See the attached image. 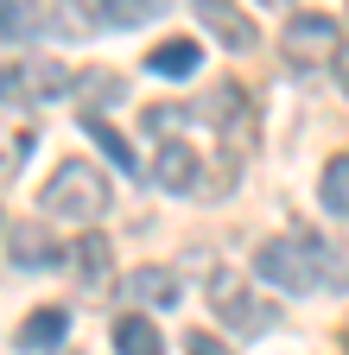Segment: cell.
<instances>
[{"label": "cell", "instance_id": "6da1fadb", "mask_svg": "<svg viewBox=\"0 0 349 355\" xmlns=\"http://www.w3.org/2000/svg\"><path fill=\"white\" fill-rule=\"evenodd\" d=\"M330 260H337V254H330L318 235L286 229V235H267V241L254 248V273L267 279V286H280V292H312V286L337 279Z\"/></svg>", "mask_w": 349, "mask_h": 355}, {"label": "cell", "instance_id": "7a4b0ae2", "mask_svg": "<svg viewBox=\"0 0 349 355\" xmlns=\"http://www.w3.org/2000/svg\"><path fill=\"white\" fill-rule=\"evenodd\" d=\"M108 203H114V191H108V178L90 159H64L45 178V191H38V209H45V216H64V222H96Z\"/></svg>", "mask_w": 349, "mask_h": 355}, {"label": "cell", "instance_id": "3957f363", "mask_svg": "<svg viewBox=\"0 0 349 355\" xmlns=\"http://www.w3.org/2000/svg\"><path fill=\"white\" fill-rule=\"evenodd\" d=\"M210 298H216V318H223L235 336H267V330L280 324V311H273V304H260V298L241 292L235 266H216V273H210Z\"/></svg>", "mask_w": 349, "mask_h": 355}, {"label": "cell", "instance_id": "277c9868", "mask_svg": "<svg viewBox=\"0 0 349 355\" xmlns=\"http://www.w3.org/2000/svg\"><path fill=\"white\" fill-rule=\"evenodd\" d=\"M280 51H286L292 70H318L324 58L343 51V26H337L330 13H298V19H286V32H280Z\"/></svg>", "mask_w": 349, "mask_h": 355}, {"label": "cell", "instance_id": "5b68a950", "mask_svg": "<svg viewBox=\"0 0 349 355\" xmlns=\"http://www.w3.org/2000/svg\"><path fill=\"white\" fill-rule=\"evenodd\" d=\"M216 133H223V153H241V146H254V102L241 96V83H216L210 89V102L197 108Z\"/></svg>", "mask_w": 349, "mask_h": 355}, {"label": "cell", "instance_id": "8992f818", "mask_svg": "<svg viewBox=\"0 0 349 355\" xmlns=\"http://www.w3.org/2000/svg\"><path fill=\"white\" fill-rule=\"evenodd\" d=\"M203 178H210V171H203V159H197L185 140H165V146L153 153V184H159V191H178V197H185V191H203Z\"/></svg>", "mask_w": 349, "mask_h": 355}, {"label": "cell", "instance_id": "52a82bcc", "mask_svg": "<svg viewBox=\"0 0 349 355\" xmlns=\"http://www.w3.org/2000/svg\"><path fill=\"white\" fill-rule=\"evenodd\" d=\"M7 254H13V266H26V273H38V266H58V260H64V248H58L51 229H45V216L13 222V229H7Z\"/></svg>", "mask_w": 349, "mask_h": 355}, {"label": "cell", "instance_id": "ba28073f", "mask_svg": "<svg viewBox=\"0 0 349 355\" xmlns=\"http://www.w3.org/2000/svg\"><path fill=\"white\" fill-rule=\"evenodd\" d=\"M197 26H210L216 38L229 44V51H254V44H260L254 19H248V13H235V7H223V0H197Z\"/></svg>", "mask_w": 349, "mask_h": 355}, {"label": "cell", "instance_id": "9c48e42d", "mask_svg": "<svg viewBox=\"0 0 349 355\" xmlns=\"http://www.w3.org/2000/svg\"><path fill=\"white\" fill-rule=\"evenodd\" d=\"M51 7H38V0H0V38L19 44V38H38V32H51Z\"/></svg>", "mask_w": 349, "mask_h": 355}, {"label": "cell", "instance_id": "30bf717a", "mask_svg": "<svg viewBox=\"0 0 349 355\" xmlns=\"http://www.w3.org/2000/svg\"><path fill=\"white\" fill-rule=\"evenodd\" d=\"M58 89H70V70L58 58H32L13 76V96H26V102H45V96H58Z\"/></svg>", "mask_w": 349, "mask_h": 355}, {"label": "cell", "instance_id": "8fae6325", "mask_svg": "<svg viewBox=\"0 0 349 355\" xmlns=\"http://www.w3.org/2000/svg\"><path fill=\"white\" fill-rule=\"evenodd\" d=\"M64 336H70V311H64V304H45V311H32V318L19 324V349H26V355L58 349Z\"/></svg>", "mask_w": 349, "mask_h": 355}, {"label": "cell", "instance_id": "7c38bea8", "mask_svg": "<svg viewBox=\"0 0 349 355\" xmlns=\"http://www.w3.org/2000/svg\"><path fill=\"white\" fill-rule=\"evenodd\" d=\"M121 298L127 304H171V298H178V273H165V266H140V273L121 279Z\"/></svg>", "mask_w": 349, "mask_h": 355}, {"label": "cell", "instance_id": "4fadbf2b", "mask_svg": "<svg viewBox=\"0 0 349 355\" xmlns=\"http://www.w3.org/2000/svg\"><path fill=\"white\" fill-rule=\"evenodd\" d=\"M197 38H165V44H153V58H146V70L153 76H191L197 70Z\"/></svg>", "mask_w": 349, "mask_h": 355}, {"label": "cell", "instance_id": "5bb4252c", "mask_svg": "<svg viewBox=\"0 0 349 355\" xmlns=\"http://www.w3.org/2000/svg\"><path fill=\"white\" fill-rule=\"evenodd\" d=\"M114 355H165L159 324H146V318H121V324H114Z\"/></svg>", "mask_w": 349, "mask_h": 355}, {"label": "cell", "instance_id": "9a60e30c", "mask_svg": "<svg viewBox=\"0 0 349 355\" xmlns=\"http://www.w3.org/2000/svg\"><path fill=\"white\" fill-rule=\"evenodd\" d=\"M83 133H90V140H96V146H102V153H108V159H114L121 171H140L134 146H127V140H121V133H114V127H108L102 114H83Z\"/></svg>", "mask_w": 349, "mask_h": 355}, {"label": "cell", "instance_id": "2e32d148", "mask_svg": "<svg viewBox=\"0 0 349 355\" xmlns=\"http://www.w3.org/2000/svg\"><path fill=\"white\" fill-rule=\"evenodd\" d=\"M318 197H324V209H330V216H349V153H337V159L324 165Z\"/></svg>", "mask_w": 349, "mask_h": 355}, {"label": "cell", "instance_id": "e0dca14e", "mask_svg": "<svg viewBox=\"0 0 349 355\" xmlns=\"http://www.w3.org/2000/svg\"><path fill=\"white\" fill-rule=\"evenodd\" d=\"M70 260H76L83 279H102V273H108V241H102V235H83V241L70 248Z\"/></svg>", "mask_w": 349, "mask_h": 355}, {"label": "cell", "instance_id": "ac0fdd59", "mask_svg": "<svg viewBox=\"0 0 349 355\" xmlns=\"http://www.w3.org/2000/svg\"><path fill=\"white\" fill-rule=\"evenodd\" d=\"M165 7H153V0H108V13H102V26H146V19H159Z\"/></svg>", "mask_w": 349, "mask_h": 355}, {"label": "cell", "instance_id": "d6986e66", "mask_svg": "<svg viewBox=\"0 0 349 355\" xmlns=\"http://www.w3.org/2000/svg\"><path fill=\"white\" fill-rule=\"evenodd\" d=\"M83 96H90V102H121V76H108V70L96 76L90 70V76H83Z\"/></svg>", "mask_w": 349, "mask_h": 355}, {"label": "cell", "instance_id": "ffe728a7", "mask_svg": "<svg viewBox=\"0 0 349 355\" xmlns=\"http://www.w3.org/2000/svg\"><path fill=\"white\" fill-rule=\"evenodd\" d=\"M185 355H229V343L216 336V330H191L185 336Z\"/></svg>", "mask_w": 349, "mask_h": 355}, {"label": "cell", "instance_id": "44dd1931", "mask_svg": "<svg viewBox=\"0 0 349 355\" xmlns=\"http://www.w3.org/2000/svg\"><path fill=\"white\" fill-rule=\"evenodd\" d=\"M337 83L349 89V51H337Z\"/></svg>", "mask_w": 349, "mask_h": 355}, {"label": "cell", "instance_id": "7402d4cb", "mask_svg": "<svg viewBox=\"0 0 349 355\" xmlns=\"http://www.w3.org/2000/svg\"><path fill=\"white\" fill-rule=\"evenodd\" d=\"M7 96H13V76H7V70H0V102H7Z\"/></svg>", "mask_w": 349, "mask_h": 355}]
</instances>
